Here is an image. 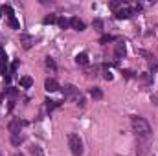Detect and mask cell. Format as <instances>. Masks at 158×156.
<instances>
[{"instance_id":"cell-1","label":"cell","mask_w":158,"mask_h":156,"mask_svg":"<svg viewBox=\"0 0 158 156\" xmlns=\"http://www.w3.org/2000/svg\"><path fill=\"white\" fill-rule=\"evenodd\" d=\"M131 125H132V130L136 132L138 138H142V140H149V138L153 136L151 125L147 123V119H143L142 116H131Z\"/></svg>"},{"instance_id":"cell-2","label":"cell","mask_w":158,"mask_h":156,"mask_svg":"<svg viewBox=\"0 0 158 156\" xmlns=\"http://www.w3.org/2000/svg\"><path fill=\"white\" fill-rule=\"evenodd\" d=\"M68 147H70L74 156L83 154V142H81V138L77 134H68Z\"/></svg>"},{"instance_id":"cell-3","label":"cell","mask_w":158,"mask_h":156,"mask_svg":"<svg viewBox=\"0 0 158 156\" xmlns=\"http://www.w3.org/2000/svg\"><path fill=\"white\" fill-rule=\"evenodd\" d=\"M2 11L6 13L9 26H11L13 30H20V24H19V20H17V17H15V11H13V7H11V6H4V7H2Z\"/></svg>"},{"instance_id":"cell-4","label":"cell","mask_w":158,"mask_h":156,"mask_svg":"<svg viewBox=\"0 0 158 156\" xmlns=\"http://www.w3.org/2000/svg\"><path fill=\"white\" fill-rule=\"evenodd\" d=\"M63 96H64L66 99H76V101L81 97V94H79V88H76L74 84H66V86L63 88Z\"/></svg>"},{"instance_id":"cell-5","label":"cell","mask_w":158,"mask_h":156,"mask_svg":"<svg viewBox=\"0 0 158 156\" xmlns=\"http://www.w3.org/2000/svg\"><path fill=\"white\" fill-rule=\"evenodd\" d=\"M24 125H26V123L20 121V119H11V121H9V132H11V136L20 134V129H22Z\"/></svg>"},{"instance_id":"cell-6","label":"cell","mask_w":158,"mask_h":156,"mask_svg":"<svg viewBox=\"0 0 158 156\" xmlns=\"http://www.w3.org/2000/svg\"><path fill=\"white\" fill-rule=\"evenodd\" d=\"M59 88H61L59 83H57L53 77H48L46 81H44V90H46V92H57Z\"/></svg>"},{"instance_id":"cell-7","label":"cell","mask_w":158,"mask_h":156,"mask_svg":"<svg viewBox=\"0 0 158 156\" xmlns=\"http://www.w3.org/2000/svg\"><path fill=\"white\" fill-rule=\"evenodd\" d=\"M6 70H7V55L6 50L0 46V76H6Z\"/></svg>"},{"instance_id":"cell-8","label":"cell","mask_w":158,"mask_h":156,"mask_svg":"<svg viewBox=\"0 0 158 156\" xmlns=\"http://www.w3.org/2000/svg\"><path fill=\"white\" fill-rule=\"evenodd\" d=\"M20 42H22V46H24L26 50H30V48L35 44V39H33L31 35H28V33H20Z\"/></svg>"},{"instance_id":"cell-9","label":"cell","mask_w":158,"mask_h":156,"mask_svg":"<svg viewBox=\"0 0 158 156\" xmlns=\"http://www.w3.org/2000/svg\"><path fill=\"white\" fill-rule=\"evenodd\" d=\"M125 53H127L125 44H123V42H118V44H116V48H114V57H116V59H123V57H125Z\"/></svg>"},{"instance_id":"cell-10","label":"cell","mask_w":158,"mask_h":156,"mask_svg":"<svg viewBox=\"0 0 158 156\" xmlns=\"http://www.w3.org/2000/svg\"><path fill=\"white\" fill-rule=\"evenodd\" d=\"M70 26H72L74 30H77V31H83V30H85V22H83L81 18H77V17H72V18H70Z\"/></svg>"},{"instance_id":"cell-11","label":"cell","mask_w":158,"mask_h":156,"mask_svg":"<svg viewBox=\"0 0 158 156\" xmlns=\"http://www.w3.org/2000/svg\"><path fill=\"white\" fill-rule=\"evenodd\" d=\"M76 63L81 64V66H86V64H88V55H86L85 51H83V53H79L77 57H76Z\"/></svg>"},{"instance_id":"cell-12","label":"cell","mask_w":158,"mask_h":156,"mask_svg":"<svg viewBox=\"0 0 158 156\" xmlns=\"http://www.w3.org/2000/svg\"><path fill=\"white\" fill-rule=\"evenodd\" d=\"M44 103H46V110H48V112H52V110H55V109H57V107L61 105L59 101H52V99H46Z\"/></svg>"},{"instance_id":"cell-13","label":"cell","mask_w":158,"mask_h":156,"mask_svg":"<svg viewBox=\"0 0 158 156\" xmlns=\"http://www.w3.org/2000/svg\"><path fill=\"white\" fill-rule=\"evenodd\" d=\"M33 84V79L30 77V76H24V77H20V86L22 88H30Z\"/></svg>"},{"instance_id":"cell-14","label":"cell","mask_w":158,"mask_h":156,"mask_svg":"<svg viewBox=\"0 0 158 156\" xmlns=\"http://www.w3.org/2000/svg\"><path fill=\"white\" fill-rule=\"evenodd\" d=\"M6 94H7V96L11 97V105H13V101H15V99H17V96H19V90H17V88H11V86H9V88H6Z\"/></svg>"},{"instance_id":"cell-15","label":"cell","mask_w":158,"mask_h":156,"mask_svg":"<svg viewBox=\"0 0 158 156\" xmlns=\"http://www.w3.org/2000/svg\"><path fill=\"white\" fill-rule=\"evenodd\" d=\"M90 96H92L94 99H101V97H103V92H101V88L94 86V88H90Z\"/></svg>"},{"instance_id":"cell-16","label":"cell","mask_w":158,"mask_h":156,"mask_svg":"<svg viewBox=\"0 0 158 156\" xmlns=\"http://www.w3.org/2000/svg\"><path fill=\"white\" fill-rule=\"evenodd\" d=\"M140 79H142L143 84H153V74H142Z\"/></svg>"},{"instance_id":"cell-17","label":"cell","mask_w":158,"mask_h":156,"mask_svg":"<svg viewBox=\"0 0 158 156\" xmlns=\"http://www.w3.org/2000/svg\"><path fill=\"white\" fill-rule=\"evenodd\" d=\"M30 153H31V156H44V153H42V149H40V147H37V145L30 147Z\"/></svg>"},{"instance_id":"cell-18","label":"cell","mask_w":158,"mask_h":156,"mask_svg":"<svg viewBox=\"0 0 158 156\" xmlns=\"http://www.w3.org/2000/svg\"><path fill=\"white\" fill-rule=\"evenodd\" d=\"M57 24H59V28H63V30H64V28H68V26H70V20H68V18H64V17H61V18H57Z\"/></svg>"},{"instance_id":"cell-19","label":"cell","mask_w":158,"mask_h":156,"mask_svg":"<svg viewBox=\"0 0 158 156\" xmlns=\"http://www.w3.org/2000/svg\"><path fill=\"white\" fill-rule=\"evenodd\" d=\"M42 22H44V24H53V22H57V17H55V15H48V17H44Z\"/></svg>"},{"instance_id":"cell-20","label":"cell","mask_w":158,"mask_h":156,"mask_svg":"<svg viewBox=\"0 0 158 156\" xmlns=\"http://www.w3.org/2000/svg\"><path fill=\"white\" fill-rule=\"evenodd\" d=\"M11 143L13 145H20L22 143V136H19V134L17 136H11Z\"/></svg>"},{"instance_id":"cell-21","label":"cell","mask_w":158,"mask_h":156,"mask_svg":"<svg viewBox=\"0 0 158 156\" xmlns=\"http://www.w3.org/2000/svg\"><path fill=\"white\" fill-rule=\"evenodd\" d=\"M94 28H96V30H103V20H101V18H96V20H94Z\"/></svg>"},{"instance_id":"cell-22","label":"cell","mask_w":158,"mask_h":156,"mask_svg":"<svg viewBox=\"0 0 158 156\" xmlns=\"http://www.w3.org/2000/svg\"><path fill=\"white\" fill-rule=\"evenodd\" d=\"M46 66H48V68H52V70H55V68H57V64H55V63H53L50 57L46 59Z\"/></svg>"},{"instance_id":"cell-23","label":"cell","mask_w":158,"mask_h":156,"mask_svg":"<svg viewBox=\"0 0 158 156\" xmlns=\"http://www.w3.org/2000/svg\"><path fill=\"white\" fill-rule=\"evenodd\" d=\"M110 40H114V37H110V35H105V37H101V42L105 44V42H110Z\"/></svg>"},{"instance_id":"cell-24","label":"cell","mask_w":158,"mask_h":156,"mask_svg":"<svg viewBox=\"0 0 158 156\" xmlns=\"http://www.w3.org/2000/svg\"><path fill=\"white\" fill-rule=\"evenodd\" d=\"M103 77L107 79V81H112V74H110V72H105V76H103Z\"/></svg>"},{"instance_id":"cell-25","label":"cell","mask_w":158,"mask_h":156,"mask_svg":"<svg viewBox=\"0 0 158 156\" xmlns=\"http://www.w3.org/2000/svg\"><path fill=\"white\" fill-rule=\"evenodd\" d=\"M13 156H22V154H19V153H17V154H13Z\"/></svg>"},{"instance_id":"cell-26","label":"cell","mask_w":158,"mask_h":156,"mask_svg":"<svg viewBox=\"0 0 158 156\" xmlns=\"http://www.w3.org/2000/svg\"><path fill=\"white\" fill-rule=\"evenodd\" d=\"M0 17H2V9H0Z\"/></svg>"}]
</instances>
